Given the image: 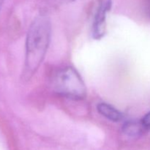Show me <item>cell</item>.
Instances as JSON below:
<instances>
[{"instance_id": "5b68a950", "label": "cell", "mask_w": 150, "mask_h": 150, "mask_svg": "<svg viewBox=\"0 0 150 150\" xmlns=\"http://www.w3.org/2000/svg\"><path fill=\"white\" fill-rule=\"evenodd\" d=\"M146 130L142 121H129L123 126V132L126 135L132 137L138 136Z\"/></svg>"}, {"instance_id": "52a82bcc", "label": "cell", "mask_w": 150, "mask_h": 150, "mask_svg": "<svg viewBox=\"0 0 150 150\" xmlns=\"http://www.w3.org/2000/svg\"><path fill=\"white\" fill-rule=\"evenodd\" d=\"M69 1H74V0H69Z\"/></svg>"}, {"instance_id": "8992f818", "label": "cell", "mask_w": 150, "mask_h": 150, "mask_svg": "<svg viewBox=\"0 0 150 150\" xmlns=\"http://www.w3.org/2000/svg\"><path fill=\"white\" fill-rule=\"evenodd\" d=\"M141 121H142V124H143L144 127H145L146 130V129H150V111L144 117V118Z\"/></svg>"}, {"instance_id": "7a4b0ae2", "label": "cell", "mask_w": 150, "mask_h": 150, "mask_svg": "<svg viewBox=\"0 0 150 150\" xmlns=\"http://www.w3.org/2000/svg\"><path fill=\"white\" fill-rule=\"evenodd\" d=\"M54 86L60 95L72 100H82L86 96V88L81 76L73 67L60 69L55 75Z\"/></svg>"}, {"instance_id": "3957f363", "label": "cell", "mask_w": 150, "mask_h": 150, "mask_svg": "<svg viewBox=\"0 0 150 150\" xmlns=\"http://www.w3.org/2000/svg\"><path fill=\"white\" fill-rule=\"evenodd\" d=\"M111 0H104L97 10L92 24V37L95 40L101 39L105 35L107 14L111 9Z\"/></svg>"}, {"instance_id": "277c9868", "label": "cell", "mask_w": 150, "mask_h": 150, "mask_svg": "<svg viewBox=\"0 0 150 150\" xmlns=\"http://www.w3.org/2000/svg\"><path fill=\"white\" fill-rule=\"evenodd\" d=\"M97 110L103 117L114 122H120L123 117L122 114L120 111L114 108L113 105L106 103H100L98 104L97 106Z\"/></svg>"}, {"instance_id": "6da1fadb", "label": "cell", "mask_w": 150, "mask_h": 150, "mask_svg": "<svg viewBox=\"0 0 150 150\" xmlns=\"http://www.w3.org/2000/svg\"><path fill=\"white\" fill-rule=\"evenodd\" d=\"M51 39V23L45 16H38L28 30L26 39L24 76L32 77L40 66L48 51Z\"/></svg>"}]
</instances>
